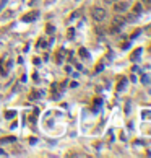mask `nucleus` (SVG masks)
I'll return each mask as SVG.
<instances>
[{
    "mask_svg": "<svg viewBox=\"0 0 151 158\" xmlns=\"http://www.w3.org/2000/svg\"><path fill=\"white\" fill-rule=\"evenodd\" d=\"M129 21H135V15H130L129 16Z\"/></svg>",
    "mask_w": 151,
    "mask_h": 158,
    "instance_id": "14",
    "label": "nucleus"
},
{
    "mask_svg": "<svg viewBox=\"0 0 151 158\" xmlns=\"http://www.w3.org/2000/svg\"><path fill=\"white\" fill-rule=\"evenodd\" d=\"M52 31H54V26L49 25V26H47V33H52Z\"/></svg>",
    "mask_w": 151,
    "mask_h": 158,
    "instance_id": "12",
    "label": "nucleus"
},
{
    "mask_svg": "<svg viewBox=\"0 0 151 158\" xmlns=\"http://www.w3.org/2000/svg\"><path fill=\"white\" fill-rule=\"evenodd\" d=\"M39 47H46V41L41 39V41H39Z\"/></svg>",
    "mask_w": 151,
    "mask_h": 158,
    "instance_id": "11",
    "label": "nucleus"
},
{
    "mask_svg": "<svg viewBox=\"0 0 151 158\" xmlns=\"http://www.w3.org/2000/svg\"><path fill=\"white\" fill-rule=\"evenodd\" d=\"M15 140H16V137H12V135H10V137H7V138H3V140H2V142H15Z\"/></svg>",
    "mask_w": 151,
    "mask_h": 158,
    "instance_id": "7",
    "label": "nucleus"
},
{
    "mask_svg": "<svg viewBox=\"0 0 151 158\" xmlns=\"http://www.w3.org/2000/svg\"><path fill=\"white\" fill-rule=\"evenodd\" d=\"M143 117H148V119H151V111H149V113H143Z\"/></svg>",
    "mask_w": 151,
    "mask_h": 158,
    "instance_id": "9",
    "label": "nucleus"
},
{
    "mask_svg": "<svg viewBox=\"0 0 151 158\" xmlns=\"http://www.w3.org/2000/svg\"><path fill=\"white\" fill-rule=\"evenodd\" d=\"M148 2H151V0H148Z\"/></svg>",
    "mask_w": 151,
    "mask_h": 158,
    "instance_id": "16",
    "label": "nucleus"
},
{
    "mask_svg": "<svg viewBox=\"0 0 151 158\" xmlns=\"http://www.w3.org/2000/svg\"><path fill=\"white\" fill-rule=\"evenodd\" d=\"M115 12H119V13H122V12H125L127 8H129V5H127L125 2H120V3H115Z\"/></svg>",
    "mask_w": 151,
    "mask_h": 158,
    "instance_id": "3",
    "label": "nucleus"
},
{
    "mask_svg": "<svg viewBox=\"0 0 151 158\" xmlns=\"http://www.w3.org/2000/svg\"><path fill=\"white\" fill-rule=\"evenodd\" d=\"M140 56H141V49H136L133 54H132V60H138Z\"/></svg>",
    "mask_w": 151,
    "mask_h": 158,
    "instance_id": "5",
    "label": "nucleus"
},
{
    "mask_svg": "<svg viewBox=\"0 0 151 158\" xmlns=\"http://www.w3.org/2000/svg\"><path fill=\"white\" fill-rule=\"evenodd\" d=\"M141 12H143V7H141V3H136L135 8H133V13H135V15H140Z\"/></svg>",
    "mask_w": 151,
    "mask_h": 158,
    "instance_id": "4",
    "label": "nucleus"
},
{
    "mask_svg": "<svg viewBox=\"0 0 151 158\" xmlns=\"http://www.w3.org/2000/svg\"><path fill=\"white\" fill-rule=\"evenodd\" d=\"M15 114H16V113L13 111V109H10V111L5 113V117H7V119H12V117H15Z\"/></svg>",
    "mask_w": 151,
    "mask_h": 158,
    "instance_id": "6",
    "label": "nucleus"
},
{
    "mask_svg": "<svg viewBox=\"0 0 151 158\" xmlns=\"http://www.w3.org/2000/svg\"><path fill=\"white\" fill-rule=\"evenodd\" d=\"M80 56H83V57H88V51H86V49H80Z\"/></svg>",
    "mask_w": 151,
    "mask_h": 158,
    "instance_id": "8",
    "label": "nucleus"
},
{
    "mask_svg": "<svg viewBox=\"0 0 151 158\" xmlns=\"http://www.w3.org/2000/svg\"><path fill=\"white\" fill-rule=\"evenodd\" d=\"M68 38H70V39L73 38V30H70V31H68Z\"/></svg>",
    "mask_w": 151,
    "mask_h": 158,
    "instance_id": "13",
    "label": "nucleus"
},
{
    "mask_svg": "<svg viewBox=\"0 0 151 158\" xmlns=\"http://www.w3.org/2000/svg\"><path fill=\"white\" fill-rule=\"evenodd\" d=\"M93 18L96 21H102L106 18V10H104V8H101V7L93 8Z\"/></svg>",
    "mask_w": 151,
    "mask_h": 158,
    "instance_id": "1",
    "label": "nucleus"
},
{
    "mask_svg": "<svg viewBox=\"0 0 151 158\" xmlns=\"http://www.w3.org/2000/svg\"><path fill=\"white\" fill-rule=\"evenodd\" d=\"M37 16H39V13H37V12H31V13H28V15H25V16H23V21H26V23H29V21H34Z\"/></svg>",
    "mask_w": 151,
    "mask_h": 158,
    "instance_id": "2",
    "label": "nucleus"
},
{
    "mask_svg": "<svg viewBox=\"0 0 151 158\" xmlns=\"http://www.w3.org/2000/svg\"><path fill=\"white\" fill-rule=\"evenodd\" d=\"M31 96H33V99H36L37 96H39V93H37V92H33V95H31Z\"/></svg>",
    "mask_w": 151,
    "mask_h": 158,
    "instance_id": "10",
    "label": "nucleus"
},
{
    "mask_svg": "<svg viewBox=\"0 0 151 158\" xmlns=\"http://www.w3.org/2000/svg\"><path fill=\"white\" fill-rule=\"evenodd\" d=\"M106 2H111V3H114V2H115V0H106Z\"/></svg>",
    "mask_w": 151,
    "mask_h": 158,
    "instance_id": "15",
    "label": "nucleus"
}]
</instances>
